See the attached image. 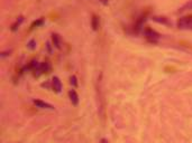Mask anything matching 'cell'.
<instances>
[{
    "mask_svg": "<svg viewBox=\"0 0 192 143\" xmlns=\"http://www.w3.org/2000/svg\"><path fill=\"white\" fill-rule=\"evenodd\" d=\"M10 54H11V51H2L0 56L3 58V57H6V56H10Z\"/></svg>",
    "mask_w": 192,
    "mask_h": 143,
    "instance_id": "cell-15",
    "label": "cell"
},
{
    "mask_svg": "<svg viewBox=\"0 0 192 143\" xmlns=\"http://www.w3.org/2000/svg\"><path fill=\"white\" fill-rule=\"evenodd\" d=\"M152 20L157 24H162V25H170L169 19L164 16H154V17H152Z\"/></svg>",
    "mask_w": 192,
    "mask_h": 143,
    "instance_id": "cell-8",
    "label": "cell"
},
{
    "mask_svg": "<svg viewBox=\"0 0 192 143\" xmlns=\"http://www.w3.org/2000/svg\"><path fill=\"white\" fill-rule=\"evenodd\" d=\"M52 42H53V45L55 46L57 49H61L62 48V39H61V37H60L59 34H56V33H53V34H52Z\"/></svg>",
    "mask_w": 192,
    "mask_h": 143,
    "instance_id": "cell-5",
    "label": "cell"
},
{
    "mask_svg": "<svg viewBox=\"0 0 192 143\" xmlns=\"http://www.w3.org/2000/svg\"><path fill=\"white\" fill-rule=\"evenodd\" d=\"M188 10H192V0H189L188 2L184 3L183 6L180 7L178 11L179 12H184V11H188Z\"/></svg>",
    "mask_w": 192,
    "mask_h": 143,
    "instance_id": "cell-10",
    "label": "cell"
},
{
    "mask_svg": "<svg viewBox=\"0 0 192 143\" xmlns=\"http://www.w3.org/2000/svg\"><path fill=\"white\" fill-rule=\"evenodd\" d=\"M33 103L36 105L39 109H54L53 105H51L47 102H44L42 100H33Z\"/></svg>",
    "mask_w": 192,
    "mask_h": 143,
    "instance_id": "cell-4",
    "label": "cell"
},
{
    "mask_svg": "<svg viewBox=\"0 0 192 143\" xmlns=\"http://www.w3.org/2000/svg\"><path fill=\"white\" fill-rule=\"evenodd\" d=\"M44 18H38V19L34 20L33 23L31 25V29H34V28H37V27H41V26L44 25Z\"/></svg>",
    "mask_w": 192,
    "mask_h": 143,
    "instance_id": "cell-12",
    "label": "cell"
},
{
    "mask_svg": "<svg viewBox=\"0 0 192 143\" xmlns=\"http://www.w3.org/2000/svg\"><path fill=\"white\" fill-rule=\"evenodd\" d=\"M24 16H18L17 17V19L15 20V23L11 25V27H10V29H11V31H16V30H18V28L20 27V25L22 24V21H24Z\"/></svg>",
    "mask_w": 192,
    "mask_h": 143,
    "instance_id": "cell-7",
    "label": "cell"
},
{
    "mask_svg": "<svg viewBox=\"0 0 192 143\" xmlns=\"http://www.w3.org/2000/svg\"><path fill=\"white\" fill-rule=\"evenodd\" d=\"M69 97H70V101L73 105H78L79 104V95L78 93L75 92V90H70L69 91Z\"/></svg>",
    "mask_w": 192,
    "mask_h": 143,
    "instance_id": "cell-6",
    "label": "cell"
},
{
    "mask_svg": "<svg viewBox=\"0 0 192 143\" xmlns=\"http://www.w3.org/2000/svg\"><path fill=\"white\" fill-rule=\"evenodd\" d=\"M52 88L54 90V92L56 93H61L62 92V82L61 79L57 77V76H53V78H52Z\"/></svg>",
    "mask_w": 192,
    "mask_h": 143,
    "instance_id": "cell-3",
    "label": "cell"
},
{
    "mask_svg": "<svg viewBox=\"0 0 192 143\" xmlns=\"http://www.w3.org/2000/svg\"><path fill=\"white\" fill-rule=\"evenodd\" d=\"M144 35H145V37L147 38L148 42H156L160 39V37H161V35H160L157 31H155L152 28H145Z\"/></svg>",
    "mask_w": 192,
    "mask_h": 143,
    "instance_id": "cell-1",
    "label": "cell"
},
{
    "mask_svg": "<svg viewBox=\"0 0 192 143\" xmlns=\"http://www.w3.org/2000/svg\"><path fill=\"white\" fill-rule=\"evenodd\" d=\"M100 1L103 3V5H108V0H100Z\"/></svg>",
    "mask_w": 192,
    "mask_h": 143,
    "instance_id": "cell-16",
    "label": "cell"
},
{
    "mask_svg": "<svg viewBox=\"0 0 192 143\" xmlns=\"http://www.w3.org/2000/svg\"><path fill=\"white\" fill-rule=\"evenodd\" d=\"M70 84L72 85L73 87L78 86V78H76V76L75 75H72L71 77H70Z\"/></svg>",
    "mask_w": 192,
    "mask_h": 143,
    "instance_id": "cell-14",
    "label": "cell"
},
{
    "mask_svg": "<svg viewBox=\"0 0 192 143\" xmlns=\"http://www.w3.org/2000/svg\"><path fill=\"white\" fill-rule=\"evenodd\" d=\"M100 143H109V142H108V140H106V139H102Z\"/></svg>",
    "mask_w": 192,
    "mask_h": 143,
    "instance_id": "cell-17",
    "label": "cell"
},
{
    "mask_svg": "<svg viewBox=\"0 0 192 143\" xmlns=\"http://www.w3.org/2000/svg\"><path fill=\"white\" fill-rule=\"evenodd\" d=\"M51 64L48 62H43L41 63V70H42V73H50L51 72Z\"/></svg>",
    "mask_w": 192,
    "mask_h": 143,
    "instance_id": "cell-11",
    "label": "cell"
},
{
    "mask_svg": "<svg viewBox=\"0 0 192 143\" xmlns=\"http://www.w3.org/2000/svg\"><path fill=\"white\" fill-rule=\"evenodd\" d=\"M178 27L180 29H192V16H185L178 20Z\"/></svg>",
    "mask_w": 192,
    "mask_h": 143,
    "instance_id": "cell-2",
    "label": "cell"
},
{
    "mask_svg": "<svg viewBox=\"0 0 192 143\" xmlns=\"http://www.w3.org/2000/svg\"><path fill=\"white\" fill-rule=\"evenodd\" d=\"M36 40L35 39H31L29 42H27V48L28 49H31V51H34V49H36Z\"/></svg>",
    "mask_w": 192,
    "mask_h": 143,
    "instance_id": "cell-13",
    "label": "cell"
},
{
    "mask_svg": "<svg viewBox=\"0 0 192 143\" xmlns=\"http://www.w3.org/2000/svg\"><path fill=\"white\" fill-rule=\"evenodd\" d=\"M99 26H100V20L97 15H92L91 18V27L93 30H98L99 29Z\"/></svg>",
    "mask_w": 192,
    "mask_h": 143,
    "instance_id": "cell-9",
    "label": "cell"
}]
</instances>
